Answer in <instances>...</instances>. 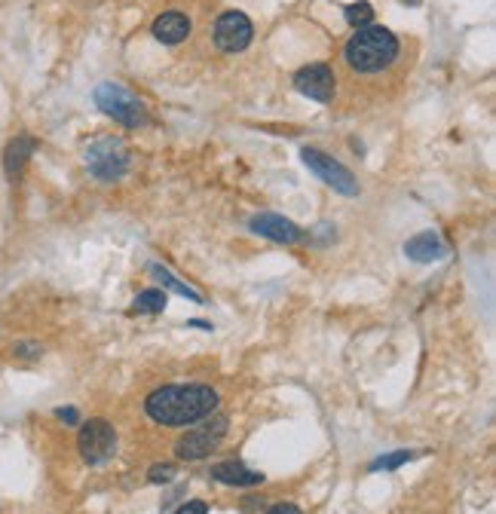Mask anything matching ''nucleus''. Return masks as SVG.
I'll use <instances>...</instances> for the list:
<instances>
[{"mask_svg":"<svg viewBox=\"0 0 496 514\" xmlns=\"http://www.w3.org/2000/svg\"><path fill=\"white\" fill-rule=\"evenodd\" d=\"M218 410V392L212 386H160L145 398V413L156 426H193Z\"/></svg>","mask_w":496,"mask_h":514,"instance_id":"f257e3e1","label":"nucleus"},{"mask_svg":"<svg viewBox=\"0 0 496 514\" xmlns=\"http://www.w3.org/2000/svg\"><path fill=\"white\" fill-rule=\"evenodd\" d=\"M399 37L383 25H365L347 40L343 59L358 74H380L399 59Z\"/></svg>","mask_w":496,"mask_h":514,"instance_id":"f03ea898","label":"nucleus"},{"mask_svg":"<svg viewBox=\"0 0 496 514\" xmlns=\"http://www.w3.org/2000/svg\"><path fill=\"white\" fill-rule=\"evenodd\" d=\"M96 104L98 111H105L111 120H117L126 128H139L147 123V107L135 92H129L120 83H102L96 89Z\"/></svg>","mask_w":496,"mask_h":514,"instance_id":"7ed1b4c3","label":"nucleus"},{"mask_svg":"<svg viewBox=\"0 0 496 514\" xmlns=\"http://www.w3.org/2000/svg\"><path fill=\"white\" fill-rule=\"evenodd\" d=\"M86 169L98 181H117L129 169V150L120 138H98L86 150Z\"/></svg>","mask_w":496,"mask_h":514,"instance_id":"20e7f679","label":"nucleus"},{"mask_svg":"<svg viewBox=\"0 0 496 514\" xmlns=\"http://www.w3.org/2000/svg\"><path fill=\"white\" fill-rule=\"evenodd\" d=\"M227 417H221V413H212V419H203V426L199 428H190L187 435H181L175 444V456L178 460H203V456L212 453L214 447L224 441L227 435Z\"/></svg>","mask_w":496,"mask_h":514,"instance_id":"39448f33","label":"nucleus"},{"mask_svg":"<svg viewBox=\"0 0 496 514\" xmlns=\"http://www.w3.org/2000/svg\"><path fill=\"white\" fill-rule=\"evenodd\" d=\"M77 447H80L86 466H105L117 450V432L107 419H89V423L80 426Z\"/></svg>","mask_w":496,"mask_h":514,"instance_id":"423d86ee","label":"nucleus"},{"mask_svg":"<svg viewBox=\"0 0 496 514\" xmlns=\"http://www.w3.org/2000/svg\"><path fill=\"white\" fill-rule=\"evenodd\" d=\"M304 162H307V169H310L313 175H319L331 190L343 193V196H356L358 193L356 175H352L343 162H337L334 156L322 153V150H315V147H304Z\"/></svg>","mask_w":496,"mask_h":514,"instance_id":"0eeeda50","label":"nucleus"},{"mask_svg":"<svg viewBox=\"0 0 496 514\" xmlns=\"http://www.w3.org/2000/svg\"><path fill=\"white\" fill-rule=\"evenodd\" d=\"M251 37H255V25H251L246 12L227 10L214 21V46L221 53H242L251 43Z\"/></svg>","mask_w":496,"mask_h":514,"instance_id":"6e6552de","label":"nucleus"},{"mask_svg":"<svg viewBox=\"0 0 496 514\" xmlns=\"http://www.w3.org/2000/svg\"><path fill=\"white\" fill-rule=\"evenodd\" d=\"M294 86H298L300 95L325 104L334 98V70H331L325 62L307 64V68H300L298 74H294Z\"/></svg>","mask_w":496,"mask_h":514,"instance_id":"1a4fd4ad","label":"nucleus"},{"mask_svg":"<svg viewBox=\"0 0 496 514\" xmlns=\"http://www.w3.org/2000/svg\"><path fill=\"white\" fill-rule=\"evenodd\" d=\"M251 233L264 236V239L270 242H279V245H298V242H304V230H300L298 224H291L289 218H282V214H273V211H264V214H255V218L248 220Z\"/></svg>","mask_w":496,"mask_h":514,"instance_id":"9d476101","label":"nucleus"},{"mask_svg":"<svg viewBox=\"0 0 496 514\" xmlns=\"http://www.w3.org/2000/svg\"><path fill=\"white\" fill-rule=\"evenodd\" d=\"M150 34H154L160 43H165V46H178V43H184L187 37H190V19L178 10H169V12H163V16L154 19Z\"/></svg>","mask_w":496,"mask_h":514,"instance_id":"9b49d317","label":"nucleus"},{"mask_svg":"<svg viewBox=\"0 0 496 514\" xmlns=\"http://www.w3.org/2000/svg\"><path fill=\"white\" fill-rule=\"evenodd\" d=\"M212 477L218 484H227V487H257V484H264L261 471L248 468L246 462H240V460H227V462L212 466Z\"/></svg>","mask_w":496,"mask_h":514,"instance_id":"f8f14e48","label":"nucleus"},{"mask_svg":"<svg viewBox=\"0 0 496 514\" xmlns=\"http://www.w3.org/2000/svg\"><path fill=\"white\" fill-rule=\"evenodd\" d=\"M405 254L416 263H433V261H441V257L448 254V245H444L438 233L426 230V233H416L414 239L405 242Z\"/></svg>","mask_w":496,"mask_h":514,"instance_id":"ddd939ff","label":"nucleus"},{"mask_svg":"<svg viewBox=\"0 0 496 514\" xmlns=\"http://www.w3.org/2000/svg\"><path fill=\"white\" fill-rule=\"evenodd\" d=\"M34 147H38V141L31 138V135H19V138H13L10 145H6V153H4V169L10 178H19L21 169H25V162L31 160Z\"/></svg>","mask_w":496,"mask_h":514,"instance_id":"4468645a","label":"nucleus"},{"mask_svg":"<svg viewBox=\"0 0 496 514\" xmlns=\"http://www.w3.org/2000/svg\"><path fill=\"white\" fill-rule=\"evenodd\" d=\"M150 276H154L156 282H163V291H175L178 297H187V300H193V303H203V294H199V291H193L190 285H184L181 278H175L169 269L160 267V263H150Z\"/></svg>","mask_w":496,"mask_h":514,"instance_id":"2eb2a0df","label":"nucleus"},{"mask_svg":"<svg viewBox=\"0 0 496 514\" xmlns=\"http://www.w3.org/2000/svg\"><path fill=\"white\" fill-rule=\"evenodd\" d=\"M132 310L141 312V316H154V312H163L165 310V291H160V288L141 291V294L132 300Z\"/></svg>","mask_w":496,"mask_h":514,"instance_id":"dca6fc26","label":"nucleus"},{"mask_svg":"<svg viewBox=\"0 0 496 514\" xmlns=\"http://www.w3.org/2000/svg\"><path fill=\"white\" fill-rule=\"evenodd\" d=\"M414 460V453L411 450H395V453L390 456H380V460H374L371 462V471H390V468H399V466H405V462H411Z\"/></svg>","mask_w":496,"mask_h":514,"instance_id":"f3484780","label":"nucleus"},{"mask_svg":"<svg viewBox=\"0 0 496 514\" xmlns=\"http://www.w3.org/2000/svg\"><path fill=\"white\" fill-rule=\"evenodd\" d=\"M343 12H347V21H349V25H356V28L371 25V19H374V6H371V4H365V0H362V4H349Z\"/></svg>","mask_w":496,"mask_h":514,"instance_id":"a211bd4d","label":"nucleus"},{"mask_svg":"<svg viewBox=\"0 0 496 514\" xmlns=\"http://www.w3.org/2000/svg\"><path fill=\"white\" fill-rule=\"evenodd\" d=\"M175 466H172V462H163V466H154L147 471V477H150V484H169L172 477H175Z\"/></svg>","mask_w":496,"mask_h":514,"instance_id":"6ab92c4d","label":"nucleus"},{"mask_svg":"<svg viewBox=\"0 0 496 514\" xmlns=\"http://www.w3.org/2000/svg\"><path fill=\"white\" fill-rule=\"evenodd\" d=\"M40 352L43 349L38 346V343H19L16 346V355H21V359H38Z\"/></svg>","mask_w":496,"mask_h":514,"instance_id":"aec40b11","label":"nucleus"},{"mask_svg":"<svg viewBox=\"0 0 496 514\" xmlns=\"http://www.w3.org/2000/svg\"><path fill=\"white\" fill-rule=\"evenodd\" d=\"M208 511V505L203 502V499H193V502H187V505H181L175 514H206Z\"/></svg>","mask_w":496,"mask_h":514,"instance_id":"412c9836","label":"nucleus"},{"mask_svg":"<svg viewBox=\"0 0 496 514\" xmlns=\"http://www.w3.org/2000/svg\"><path fill=\"white\" fill-rule=\"evenodd\" d=\"M264 514H300V509L294 502H279V505H273V509H267Z\"/></svg>","mask_w":496,"mask_h":514,"instance_id":"4be33fe9","label":"nucleus"},{"mask_svg":"<svg viewBox=\"0 0 496 514\" xmlns=\"http://www.w3.org/2000/svg\"><path fill=\"white\" fill-rule=\"evenodd\" d=\"M55 417L64 419V423H71V426L77 423V410H71V407H68V410H55Z\"/></svg>","mask_w":496,"mask_h":514,"instance_id":"5701e85b","label":"nucleus"}]
</instances>
